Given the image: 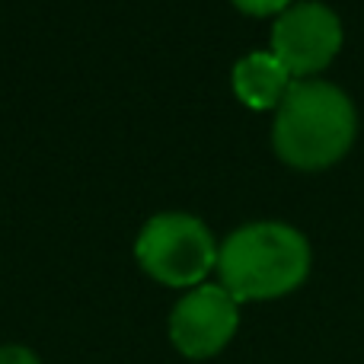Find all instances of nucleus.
<instances>
[{
	"label": "nucleus",
	"mask_w": 364,
	"mask_h": 364,
	"mask_svg": "<svg viewBox=\"0 0 364 364\" xmlns=\"http://www.w3.org/2000/svg\"><path fill=\"white\" fill-rule=\"evenodd\" d=\"M358 115L342 87L329 80H294L272 125V147L288 166L316 173L339 164L355 144Z\"/></svg>",
	"instance_id": "obj_1"
},
{
	"label": "nucleus",
	"mask_w": 364,
	"mask_h": 364,
	"mask_svg": "<svg viewBox=\"0 0 364 364\" xmlns=\"http://www.w3.org/2000/svg\"><path fill=\"white\" fill-rule=\"evenodd\" d=\"M220 288L237 304L275 301L297 291L310 275V243L297 227L282 220H256L220 243Z\"/></svg>",
	"instance_id": "obj_2"
},
{
	"label": "nucleus",
	"mask_w": 364,
	"mask_h": 364,
	"mask_svg": "<svg viewBox=\"0 0 364 364\" xmlns=\"http://www.w3.org/2000/svg\"><path fill=\"white\" fill-rule=\"evenodd\" d=\"M218 250L211 230L198 218L182 211L154 214L134 240V259L154 282L166 288H198L205 275L218 269Z\"/></svg>",
	"instance_id": "obj_3"
},
{
	"label": "nucleus",
	"mask_w": 364,
	"mask_h": 364,
	"mask_svg": "<svg viewBox=\"0 0 364 364\" xmlns=\"http://www.w3.org/2000/svg\"><path fill=\"white\" fill-rule=\"evenodd\" d=\"M342 19L326 4H294L272 26V55L297 80H314L342 51Z\"/></svg>",
	"instance_id": "obj_4"
},
{
	"label": "nucleus",
	"mask_w": 364,
	"mask_h": 364,
	"mask_svg": "<svg viewBox=\"0 0 364 364\" xmlns=\"http://www.w3.org/2000/svg\"><path fill=\"white\" fill-rule=\"evenodd\" d=\"M240 329V304L220 284H198L170 314V342L188 361L220 355Z\"/></svg>",
	"instance_id": "obj_5"
},
{
	"label": "nucleus",
	"mask_w": 364,
	"mask_h": 364,
	"mask_svg": "<svg viewBox=\"0 0 364 364\" xmlns=\"http://www.w3.org/2000/svg\"><path fill=\"white\" fill-rule=\"evenodd\" d=\"M291 74L272 51H250L233 64V93L243 106L265 112V109H278L284 93L291 90Z\"/></svg>",
	"instance_id": "obj_6"
},
{
	"label": "nucleus",
	"mask_w": 364,
	"mask_h": 364,
	"mask_svg": "<svg viewBox=\"0 0 364 364\" xmlns=\"http://www.w3.org/2000/svg\"><path fill=\"white\" fill-rule=\"evenodd\" d=\"M246 16H282L291 6V0H230Z\"/></svg>",
	"instance_id": "obj_7"
},
{
	"label": "nucleus",
	"mask_w": 364,
	"mask_h": 364,
	"mask_svg": "<svg viewBox=\"0 0 364 364\" xmlns=\"http://www.w3.org/2000/svg\"><path fill=\"white\" fill-rule=\"evenodd\" d=\"M0 364H42V358L26 346H0Z\"/></svg>",
	"instance_id": "obj_8"
}]
</instances>
